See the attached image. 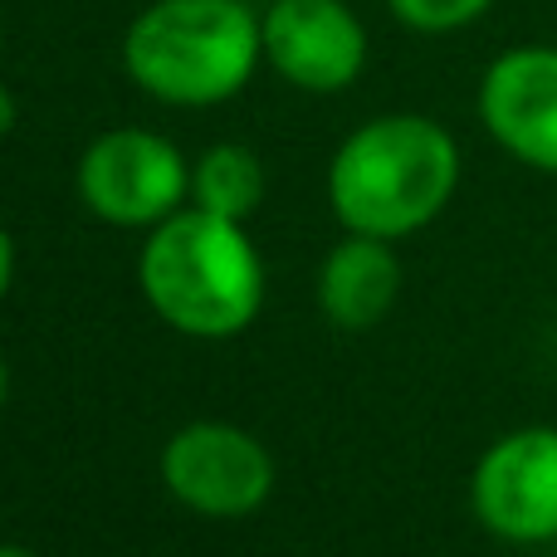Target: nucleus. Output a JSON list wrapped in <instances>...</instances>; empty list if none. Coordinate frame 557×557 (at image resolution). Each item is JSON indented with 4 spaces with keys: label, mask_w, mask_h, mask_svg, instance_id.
Listing matches in <instances>:
<instances>
[{
    "label": "nucleus",
    "mask_w": 557,
    "mask_h": 557,
    "mask_svg": "<svg viewBox=\"0 0 557 557\" xmlns=\"http://www.w3.org/2000/svg\"><path fill=\"white\" fill-rule=\"evenodd\" d=\"M460 147L435 117L386 113L362 123L327 162V206L352 235L401 240L450 206Z\"/></svg>",
    "instance_id": "nucleus-1"
},
{
    "label": "nucleus",
    "mask_w": 557,
    "mask_h": 557,
    "mask_svg": "<svg viewBox=\"0 0 557 557\" xmlns=\"http://www.w3.org/2000/svg\"><path fill=\"white\" fill-rule=\"evenodd\" d=\"M137 284L152 313L186 337H235L264 308V260L255 240L240 221L201 206L147 231Z\"/></svg>",
    "instance_id": "nucleus-2"
},
{
    "label": "nucleus",
    "mask_w": 557,
    "mask_h": 557,
    "mask_svg": "<svg viewBox=\"0 0 557 557\" xmlns=\"http://www.w3.org/2000/svg\"><path fill=\"white\" fill-rule=\"evenodd\" d=\"M264 20L245 0H152L123 35V64L143 94L172 108H215L250 84Z\"/></svg>",
    "instance_id": "nucleus-3"
},
{
    "label": "nucleus",
    "mask_w": 557,
    "mask_h": 557,
    "mask_svg": "<svg viewBox=\"0 0 557 557\" xmlns=\"http://www.w3.org/2000/svg\"><path fill=\"white\" fill-rule=\"evenodd\" d=\"M191 191L182 152L147 127H113L78 157V196L103 225L152 231L182 211Z\"/></svg>",
    "instance_id": "nucleus-4"
},
{
    "label": "nucleus",
    "mask_w": 557,
    "mask_h": 557,
    "mask_svg": "<svg viewBox=\"0 0 557 557\" xmlns=\"http://www.w3.org/2000/svg\"><path fill=\"white\" fill-rule=\"evenodd\" d=\"M470 509L504 543H557V425L499 435L470 474Z\"/></svg>",
    "instance_id": "nucleus-5"
},
{
    "label": "nucleus",
    "mask_w": 557,
    "mask_h": 557,
    "mask_svg": "<svg viewBox=\"0 0 557 557\" xmlns=\"http://www.w3.org/2000/svg\"><path fill=\"white\" fill-rule=\"evenodd\" d=\"M162 484L206 519H245L274 494V455L240 425L196 421L166 441Z\"/></svg>",
    "instance_id": "nucleus-6"
},
{
    "label": "nucleus",
    "mask_w": 557,
    "mask_h": 557,
    "mask_svg": "<svg viewBox=\"0 0 557 557\" xmlns=\"http://www.w3.org/2000/svg\"><path fill=\"white\" fill-rule=\"evenodd\" d=\"M480 123L513 162L557 172V45L504 49L484 69Z\"/></svg>",
    "instance_id": "nucleus-7"
},
{
    "label": "nucleus",
    "mask_w": 557,
    "mask_h": 557,
    "mask_svg": "<svg viewBox=\"0 0 557 557\" xmlns=\"http://www.w3.org/2000/svg\"><path fill=\"white\" fill-rule=\"evenodd\" d=\"M264 59L308 94H337L367 64V29L343 0H274L264 15Z\"/></svg>",
    "instance_id": "nucleus-8"
},
{
    "label": "nucleus",
    "mask_w": 557,
    "mask_h": 557,
    "mask_svg": "<svg viewBox=\"0 0 557 557\" xmlns=\"http://www.w3.org/2000/svg\"><path fill=\"white\" fill-rule=\"evenodd\" d=\"M396 294H401V264L392 255V240H376V235H352V240L333 245L318 270L323 318L343 333L376 327L392 313Z\"/></svg>",
    "instance_id": "nucleus-9"
},
{
    "label": "nucleus",
    "mask_w": 557,
    "mask_h": 557,
    "mask_svg": "<svg viewBox=\"0 0 557 557\" xmlns=\"http://www.w3.org/2000/svg\"><path fill=\"white\" fill-rule=\"evenodd\" d=\"M191 206L245 225L264 206V162L240 143L211 147L191 166Z\"/></svg>",
    "instance_id": "nucleus-10"
},
{
    "label": "nucleus",
    "mask_w": 557,
    "mask_h": 557,
    "mask_svg": "<svg viewBox=\"0 0 557 557\" xmlns=\"http://www.w3.org/2000/svg\"><path fill=\"white\" fill-rule=\"evenodd\" d=\"M392 15L401 20L406 29H421V35H450V29H465L494 5V0H386Z\"/></svg>",
    "instance_id": "nucleus-11"
},
{
    "label": "nucleus",
    "mask_w": 557,
    "mask_h": 557,
    "mask_svg": "<svg viewBox=\"0 0 557 557\" xmlns=\"http://www.w3.org/2000/svg\"><path fill=\"white\" fill-rule=\"evenodd\" d=\"M10 278H15V245H10L5 225H0V298L10 294Z\"/></svg>",
    "instance_id": "nucleus-12"
},
{
    "label": "nucleus",
    "mask_w": 557,
    "mask_h": 557,
    "mask_svg": "<svg viewBox=\"0 0 557 557\" xmlns=\"http://www.w3.org/2000/svg\"><path fill=\"white\" fill-rule=\"evenodd\" d=\"M15 123H20V103H15V94L0 84V137L15 133Z\"/></svg>",
    "instance_id": "nucleus-13"
},
{
    "label": "nucleus",
    "mask_w": 557,
    "mask_h": 557,
    "mask_svg": "<svg viewBox=\"0 0 557 557\" xmlns=\"http://www.w3.org/2000/svg\"><path fill=\"white\" fill-rule=\"evenodd\" d=\"M0 557H39V553H29V548H20V543H0Z\"/></svg>",
    "instance_id": "nucleus-14"
},
{
    "label": "nucleus",
    "mask_w": 557,
    "mask_h": 557,
    "mask_svg": "<svg viewBox=\"0 0 557 557\" xmlns=\"http://www.w3.org/2000/svg\"><path fill=\"white\" fill-rule=\"evenodd\" d=\"M5 392H10V372H5V357H0V401H5Z\"/></svg>",
    "instance_id": "nucleus-15"
}]
</instances>
